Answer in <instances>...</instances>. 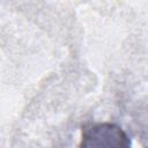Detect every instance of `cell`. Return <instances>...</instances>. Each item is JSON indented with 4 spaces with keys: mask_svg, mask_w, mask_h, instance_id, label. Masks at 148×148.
Listing matches in <instances>:
<instances>
[{
    "mask_svg": "<svg viewBox=\"0 0 148 148\" xmlns=\"http://www.w3.org/2000/svg\"><path fill=\"white\" fill-rule=\"evenodd\" d=\"M80 148H131V140L119 125L97 123L84 128Z\"/></svg>",
    "mask_w": 148,
    "mask_h": 148,
    "instance_id": "obj_1",
    "label": "cell"
}]
</instances>
